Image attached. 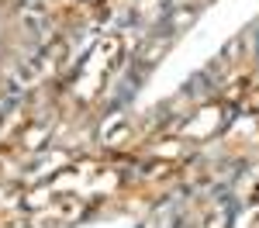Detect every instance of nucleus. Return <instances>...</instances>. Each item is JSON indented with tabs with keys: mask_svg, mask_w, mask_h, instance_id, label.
I'll return each instance as SVG.
<instances>
[{
	"mask_svg": "<svg viewBox=\"0 0 259 228\" xmlns=\"http://www.w3.org/2000/svg\"><path fill=\"white\" fill-rule=\"evenodd\" d=\"M207 83H211V73H197V76H190V80H187V86H183V90H187L190 97H204V94L211 90Z\"/></svg>",
	"mask_w": 259,
	"mask_h": 228,
	"instance_id": "f03ea898",
	"label": "nucleus"
},
{
	"mask_svg": "<svg viewBox=\"0 0 259 228\" xmlns=\"http://www.w3.org/2000/svg\"><path fill=\"white\" fill-rule=\"evenodd\" d=\"M28 4H31V7H35V4H38V0H28Z\"/></svg>",
	"mask_w": 259,
	"mask_h": 228,
	"instance_id": "7ed1b4c3",
	"label": "nucleus"
},
{
	"mask_svg": "<svg viewBox=\"0 0 259 228\" xmlns=\"http://www.w3.org/2000/svg\"><path fill=\"white\" fill-rule=\"evenodd\" d=\"M21 24H24V35L31 41H45L49 38V14H41V11H35V7H28L24 14H21Z\"/></svg>",
	"mask_w": 259,
	"mask_h": 228,
	"instance_id": "f257e3e1",
	"label": "nucleus"
}]
</instances>
